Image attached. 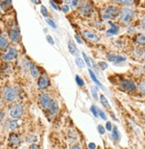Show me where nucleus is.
Returning <instances> with one entry per match:
<instances>
[{"instance_id":"49530a36","label":"nucleus","mask_w":145,"mask_h":149,"mask_svg":"<svg viewBox=\"0 0 145 149\" xmlns=\"http://www.w3.org/2000/svg\"><path fill=\"white\" fill-rule=\"evenodd\" d=\"M88 147H89V149H95L96 148V146H95V143H89Z\"/></svg>"},{"instance_id":"5701e85b","label":"nucleus","mask_w":145,"mask_h":149,"mask_svg":"<svg viewBox=\"0 0 145 149\" xmlns=\"http://www.w3.org/2000/svg\"><path fill=\"white\" fill-rule=\"evenodd\" d=\"M0 6L5 10L12 6V0H0Z\"/></svg>"},{"instance_id":"3c124183","label":"nucleus","mask_w":145,"mask_h":149,"mask_svg":"<svg viewBox=\"0 0 145 149\" xmlns=\"http://www.w3.org/2000/svg\"><path fill=\"white\" fill-rule=\"evenodd\" d=\"M70 149H81V148H80V146H79L75 145V146H71V148H70Z\"/></svg>"},{"instance_id":"7ed1b4c3","label":"nucleus","mask_w":145,"mask_h":149,"mask_svg":"<svg viewBox=\"0 0 145 149\" xmlns=\"http://www.w3.org/2000/svg\"><path fill=\"white\" fill-rule=\"evenodd\" d=\"M101 13L103 20H113L119 15V11L114 6H108L102 9Z\"/></svg>"},{"instance_id":"8fccbe9b","label":"nucleus","mask_w":145,"mask_h":149,"mask_svg":"<svg viewBox=\"0 0 145 149\" xmlns=\"http://www.w3.org/2000/svg\"><path fill=\"white\" fill-rule=\"evenodd\" d=\"M72 1H73V0H64L65 4H66V5H68V6H70V5H71V3H72Z\"/></svg>"},{"instance_id":"f8f14e48","label":"nucleus","mask_w":145,"mask_h":149,"mask_svg":"<svg viewBox=\"0 0 145 149\" xmlns=\"http://www.w3.org/2000/svg\"><path fill=\"white\" fill-rule=\"evenodd\" d=\"M49 78L46 76V74H42L39 77V81H38V87L40 90H46L48 86H49Z\"/></svg>"},{"instance_id":"c85d7f7f","label":"nucleus","mask_w":145,"mask_h":149,"mask_svg":"<svg viewBox=\"0 0 145 149\" xmlns=\"http://www.w3.org/2000/svg\"><path fill=\"white\" fill-rule=\"evenodd\" d=\"M82 54H83V58H84L85 63L89 68H91V67H92V64H91V61H90V59L88 58V56H87L85 52H83Z\"/></svg>"},{"instance_id":"412c9836","label":"nucleus","mask_w":145,"mask_h":149,"mask_svg":"<svg viewBox=\"0 0 145 149\" xmlns=\"http://www.w3.org/2000/svg\"><path fill=\"white\" fill-rule=\"evenodd\" d=\"M135 42L140 45H145V35L144 34H138L135 37Z\"/></svg>"},{"instance_id":"a878e982","label":"nucleus","mask_w":145,"mask_h":149,"mask_svg":"<svg viewBox=\"0 0 145 149\" xmlns=\"http://www.w3.org/2000/svg\"><path fill=\"white\" fill-rule=\"evenodd\" d=\"M138 90L141 94H145V81H141L138 84Z\"/></svg>"},{"instance_id":"72a5a7b5","label":"nucleus","mask_w":145,"mask_h":149,"mask_svg":"<svg viewBox=\"0 0 145 149\" xmlns=\"http://www.w3.org/2000/svg\"><path fill=\"white\" fill-rule=\"evenodd\" d=\"M98 116H100V117H101L102 120H104V121L107 120V116H106L105 113H104V112H103L102 110H101V109H99V108H98Z\"/></svg>"},{"instance_id":"9d476101","label":"nucleus","mask_w":145,"mask_h":149,"mask_svg":"<svg viewBox=\"0 0 145 149\" xmlns=\"http://www.w3.org/2000/svg\"><path fill=\"white\" fill-rule=\"evenodd\" d=\"M83 36L85 37V38L90 41V42H93V43H97L100 41V37L98 35H96L95 33H94L93 31H89V30H85L82 32Z\"/></svg>"},{"instance_id":"c756f323","label":"nucleus","mask_w":145,"mask_h":149,"mask_svg":"<svg viewBox=\"0 0 145 149\" xmlns=\"http://www.w3.org/2000/svg\"><path fill=\"white\" fill-rule=\"evenodd\" d=\"M38 140H39L38 136H33V135L29 136V137L28 138V139H27V141L29 142V143H31V144H35Z\"/></svg>"},{"instance_id":"bb28decb","label":"nucleus","mask_w":145,"mask_h":149,"mask_svg":"<svg viewBox=\"0 0 145 149\" xmlns=\"http://www.w3.org/2000/svg\"><path fill=\"white\" fill-rule=\"evenodd\" d=\"M45 21H46V22L49 25V26H51L53 29H56L57 28V26H56V23L54 22L52 19H49V18H46L45 19Z\"/></svg>"},{"instance_id":"f257e3e1","label":"nucleus","mask_w":145,"mask_h":149,"mask_svg":"<svg viewBox=\"0 0 145 149\" xmlns=\"http://www.w3.org/2000/svg\"><path fill=\"white\" fill-rule=\"evenodd\" d=\"M39 103L41 107L48 112L49 116H55L58 111V105L54 102L48 94L46 93H41L39 95Z\"/></svg>"},{"instance_id":"e433bc0d","label":"nucleus","mask_w":145,"mask_h":149,"mask_svg":"<svg viewBox=\"0 0 145 149\" xmlns=\"http://www.w3.org/2000/svg\"><path fill=\"white\" fill-rule=\"evenodd\" d=\"M78 6H79V1H78V0H73L72 3H71V5H70L72 9H76Z\"/></svg>"},{"instance_id":"f3484780","label":"nucleus","mask_w":145,"mask_h":149,"mask_svg":"<svg viewBox=\"0 0 145 149\" xmlns=\"http://www.w3.org/2000/svg\"><path fill=\"white\" fill-rule=\"evenodd\" d=\"M6 128H7L8 130H15V129L18 128V122H17V120H15V119L8 120V121L6 122Z\"/></svg>"},{"instance_id":"393cba45","label":"nucleus","mask_w":145,"mask_h":149,"mask_svg":"<svg viewBox=\"0 0 145 149\" xmlns=\"http://www.w3.org/2000/svg\"><path fill=\"white\" fill-rule=\"evenodd\" d=\"M101 103L102 104V106H103L104 107H106V108H108V109H111V108L110 103H109L108 100L106 99V97H105L104 95H101Z\"/></svg>"},{"instance_id":"2f4dec72","label":"nucleus","mask_w":145,"mask_h":149,"mask_svg":"<svg viewBox=\"0 0 145 149\" xmlns=\"http://www.w3.org/2000/svg\"><path fill=\"white\" fill-rule=\"evenodd\" d=\"M40 13H42V15L46 18H47L48 16V11H47V8L45 6H42L41 8H40Z\"/></svg>"},{"instance_id":"6ab92c4d","label":"nucleus","mask_w":145,"mask_h":149,"mask_svg":"<svg viewBox=\"0 0 145 149\" xmlns=\"http://www.w3.org/2000/svg\"><path fill=\"white\" fill-rule=\"evenodd\" d=\"M68 48H69V52L72 54V55H78V50L77 49V47L75 46V45L72 43L71 41H69L68 43Z\"/></svg>"},{"instance_id":"4be33fe9","label":"nucleus","mask_w":145,"mask_h":149,"mask_svg":"<svg viewBox=\"0 0 145 149\" xmlns=\"http://www.w3.org/2000/svg\"><path fill=\"white\" fill-rule=\"evenodd\" d=\"M114 1L118 4H120V5H124V6H130L134 4V0H114Z\"/></svg>"},{"instance_id":"0eeeda50","label":"nucleus","mask_w":145,"mask_h":149,"mask_svg":"<svg viewBox=\"0 0 145 149\" xmlns=\"http://www.w3.org/2000/svg\"><path fill=\"white\" fill-rule=\"evenodd\" d=\"M18 57V51L14 47H9L7 52L2 55V59L5 61H11Z\"/></svg>"},{"instance_id":"c03bdc74","label":"nucleus","mask_w":145,"mask_h":149,"mask_svg":"<svg viewBox=\"0 0 145 149\" xmlns=\"http://www.w3.org/2000/svg\"><path fill=\"white\" fill-rule=\"evenodd\" d=\"M75 39L77 40V42H78L79 45H82V44H83V41L81 40V38H80V37H79L78 35H75Z\"/></svg>"},{"instance_id":"a18cd8bd","label":"nucleus","mask_w":145,"mask_h":149,"mask_svg":"<svg viewBox=\"0 0 145 149\" xmlns=\"http://www.w3.org/2000/svg\"><path fill=\"white\" fill-rule=\"evenodd\" d=\"M141 28L142 29L145 31V16L141 19Z\"/></svg>"},{"instance_id":"f704fd0d","label":"nucleus","mask_w":145,"mask_h":149,"mask_svg":"<svg viewBox=\"0 0 145 149\" xmlns=\"http://www.w3.org/2000/svg\"><path fill=\"white\" fill-rule=\"evenodd\" d=\"M90 110H91V112L94 114V116L95 117H98V108L95 106H92L91 108H90Z\"/></svg>"},{"instance_id":"dca6fc26","label":"nucleus","mask_w":145,"mask_h":149,"mask_svg":"<svg viewBox=\"0 0 145 149\" xmlns=\"http://www.w3.org/2000/svg\"><path fill=\"white\" fill-rule=\"evenodd\" d=\"M29 72L31 74V77L33 78H38L39 77V68L36 66L35 64H31L30 66V68H29Z\"/></svg>"},{"instance_id":"de8ad7c7","label":"nucleus","mask_w":145,"mask_h":149,"mask_svg":"<svg viewBox=\"0 0 145 149\" xmlns=\"http://www.w3.org/2000/svg\"><path fill=\"white\" fill-rule=\"evenodd\" d=\"M29 149H39V147L37 145H36V144H31L29 146Z\"/></svg>"},{"instance_id":"4d7b16f0","label":"nucleus","mask_w":145,"mask_h":149,"mask_svg":"<svg viewBox=\"0 0 145 149\" xmlns=\"http://www.w3.org/2000/svg\"></svg>"},{"instance_id":"09e8293b","label":"nucleus","mask_w":145,"mask_h":149,"mask_svg":"<svg viewBox=\"0 0 145 149\" xmlns=\"http://www.w3.org/2000/svg\"><path fill=\"white\" fill-rule=\"evenodd\" d=\"M30 1L35 5H40L41 4V0H30Z\"/></svg>"},{"instance_id":"37998d69","label":"nucleus","mask_w":145,"mask_h":149,"mask_svg":"<svg viewBox=\"0 0 145 149\" xmlns=\"http://www.w3.org/2000/svg\"><path fill=\"white\" fill-rule=\"evenodd\" d=\"M4 118H5V113L2 110H0V123L3 122Z\"/></svg>"},{"instance_id":"c9c22d12","label":"nucleus","mask_w":145,"mask_h":149,"mask_svg":"<svg viewBox=\"0 0 145 149\" xmlns=\"http://www.w3.org/2000/svg\"><path fill=\"white\" fill-rule=\"evenodd\" d=\"M98 66H99V68H100L102 70H105V69L108 68L107 63H106V62H104V61H100V62L98 63Z\"/></svg>"},{"instance_id":"a19ab883","label":"nucleus","mask_w":145,"mask_h":149,"mask_svg":"<svg viewBox=\"0 0 145 149\" xmlns=\"http://www.w3.org/2000/svg\"><path fill=\"white\" fill-rule=\"evenodd\" d=\"M50 3V5H51V6L53 8V9H55L56 11H58L59 10V8H58V6H57V5L55 4V3H54L53 1H52V0H51V1L49 2Z\"/></svg>"},{"instance_id":"1a4fd4ad","label":"nucleus","mask_w":145,"mask_h":149,"mask_svg":"<svg viewBox=\"0 0 145 149\" xmlns=\"http://www.w3.org/2000/svg\"><path fill=\"white\" fill-rule=\"evenodd\" d=\"M106 58H107V60L109 61H111V63H113L115 65L125 62L126 61V59L125 57H123V56L117 55V54H114V53H108L106 55Z\"/></svg>"},{"instance_id":"79ce46f5","label":"nucleus","mask_w":145,"mask_h":149,"mask_svg":"<svg viewBox=\"0 0 145 149\" xmlns=\"http://www.w3.org/2000/svg\"><path fill=\"white\" fill-rule=\"evenodd\" d=\"M106 128H107V130H109V132H111V130H112V125H111V123L108 122V123H107V124H106Z\"/></svg>"},{"instance_id":"ddd939ff","label":"nucleus","mask_w":145,"mask_h":149,"mask_svg":"<svg viewBox=\"0 0 145 149\" xmlns=\"http://www.w3.org/2000/svg\"><path fill=\"white\" fill-rule=\"evenodd\" d=\"M8 45H9V42L6 36H5L4 34H0V50L5 51L8 49Z\"/></svg>"},{"instance_id":"5fc2aeb1","label":"nucleus","mask_w":145,"mask_h":149,"mask_svg":"<svg viewBox=\"0 0 145 149\" xmlns=\"http://www.w3.org/2000/svg\"><path fill=\"white\" fill-rule=\"evenodd\" d=\"M1 13H2V11H1V8H0V16H1Z\"/></svg>"},{"instance_id":"cd10ccee","label":"nucleus","mask_w":145,"mask_h":149,"mask_svg":"<svg viewBox=\"0 0 145 149\" xmlns=\"http://www.w3.org/2000/svg\"><path fill=\"white\" fill-rule=\"evenodd\" d=\"M75 62H76V65L78 68H83L85 67V61L82 59H80V58H77L76 61H75Z\"/></svg>"},{"instance_id":"7c9ffc66","label":"nucleus","mask_w":145,"mask_h":149,"mask_svg":"<svg viewBox=\"0 0 145 149\" xmlns=\"http://www.w3.org/2000/svg\"><path fill=\"white\" fill-rule=\"evenodd\" d=\"M91 92H92V95L94 97V99L95 100H98V93H97V89L96 87H91Z\"/></svg>"},{"instance_id":"864d4df0","label":"nucleus","mask_w":145,"mask_h":149,"mask_svg":"<svg viewBox=\"0 0 145 149\" xmlns=\"http://www.w3.org/2000/svg\"><path fill=\"white\" fill-rule=\"evenodd\" d=\"M142 61H145V52L143 53V55H142Z\"/></svg>"},{"instance_id":"ea45409f","label":"nucleus","mask_w":145,"mask_h":149,"mask_svg":"<svg viewBox=\"0 0 145 149\" xmlns=\"http://www.w3.org/2000/svg\"><path fill=\"white\" fill-rule=\"evenodd\" d=\"M46 40H47V42H48L50 45H54V41L53 40V37H52L51 36H46Z\"/></svg>"},{"instance_id":"6e6552de","label":"nucleus","mask_w":145,"mask_h":149,"mask_svg":"<svg viewBox=\"0 0 145 149\" xmlns=\"http://www.w3.org/2000/svg\"><path fill=\"white\" fill-rule=\"evenodd\" d=\"M9 36H10V38L13 42H14V43L19 42L21 39V32H20L19 28L14 24L12 25L11 29H10Z\"/></svg>"},{"instance_id":"39448f33","label":"nucleus","mask_w":145,"mask_h":149,"mask_svg":"<svg viewBox=\"0 0 145 149\" xmlns=\"http://www.w3.org/2000/svg\"><path fill=\"white\" fill-rule=\"evenodd\" d=\"M79 12L80 13L85 16V17H89L91 16L92 13H94V8L92 6V5L88 3V2H82L81 4H79Z\"/></svg>"},{"instance_id":"6e6d98bb","label":"nucleus","mask_w":145,"mask_h":149,"mask_svg":"<svg viewBox=\"0 0 145 149\" xmlns=\"http://www.w3.org/2000/svg\"><path fill=\"white\" fill-rule=\"evenodd\" d=\"M7 149H10V148H7Z\"/></svg>"},{"instance_id":"4468645a","label":"nucleus","mask_w":145,"mask_h":149,"mask_svg":"<svg viewBox=\"0 0 145 149\" xmlns=\"http://www.w3.org/2000/svg\"><path fill=\"white\" fill-rule=\"evenodd\" d=\"M109 24L111 25V29L107 30V32H106L107 36H111L117 35V34L118 33V30H119L118 26H117L115 23H113V22H109Z\"/></svg>"},{"instance_id":"423d86ee","label":"nucleus","mask_w":145,"mask_h":149,"mask_svg":"<svg viewBox=\"0 0 145 149\" xmlns=\"http://www.w3.org/2000/svg\"><path fill=\"white\" fill-rule=\"evenodd\" d=\"M24 111V107L22 104H15L12 107L11 110H10V116L13 119H18L20 118Z\"/></svg>"},{"instance_id":"58836bf2","label":"nucleus","mask_w":145,"mask_h":149,"mask_svg":"<svg viewBox=\"0 0 145 149\" xmlns=\"http://www.w3.org/2000/svg\"><path fill=\"white\" fill-rule=\"evenodd\" d=\"M97 129H98V132H99L100 134L103 135L105 133V129H104V127L102 125H98V128Z\"/></svg>"},{"instance_id":"aec40b11","label":"nucleus","mask_w":145,"mask_h":149,"mask_svg":"<svg viewBox=\"0 0 145 149\" xmlns=\"http://www.w3.org/2000/svg\"><path fill=\"white\" fill-rule=\"evenodd\" d=\"M89 74H90V77H91V79L93 80V82H94L96 85H98L99 87H101V88H102V89H103L102 84H101V82H99V80H98L97 77L95 76V74L91 69H89Z\"/></svg>"},{"instance_id":"473e14b6","label":"nucleus","mask_w":145,"mask_h":149,"mask_svg":"<svg viewBox=\"0 0 145 149\" xmlns=\"http://www.w3.org/2000/svg\"><path fill=\"white\" fill-rule=\"evenodd\" d=\"M76 82H77V84L79 85V86H84L85 85V83H84V80L79 77V76H76Z\"/></svg>"},{"instance_id":"603ef678","label":"nucleus","mask_w":145,"mask_h":149,"mask_svg":"<svg viewBox=\"0 0 145 149\" xmlns=\"http://www.w3.org/2000/svg\"><path fill=\"white\" fill-rule=\"evenodd\" d=\"M134 30H135V29H134V28H132V27H131V28L129 29V30H128V31H129V33H134Z\"/></svg>"},{"instance_id":"20e7f679","label":"nucleus","mask_w":145,"mask_h":149,"mask_svg":"<svg viewBox=\"0 0 145 149\" xmlns=\"http://www.w3.org/2000/svg\"><path fill=\"white\" fill-rule=\"evenodd\" d=\"M19 97V90L15 87L6 86L3 90V98L9 102L14 101Z\"/></svg>"},{"instance_id":"a211bd4d","label":"nucleus","mask_w":145,"mask_h":149,"mask_svg":"<svg viewBox=\"0 0 145 149\" xmlns=\"http://www.w3.org/2000/svg\"><path fill=\"white\" fill-rule=\"evenodd\" d=\"M31 64L32 63L28 59H26V58L22 59V69H23V71L25 73H27V72L29 71V68H30Z\"/></svg>"},{"instance_id":"b1692460","label":"nucleus","mask_w":145,"mask_h":149,"mask_svg":"<svg viewBox=\"0 0 145 149\" xmlns=\"http://www.w3.org/2000/svg\"><path fill=\"white\" fill-rule=\"evenodd\" d=\"M112 130V138L115 141H118L119 139H120V134H119V132L117 127H113V129L111 130Z\"/></svg>"},{"instance_id":"4c0bfd02","label":"nucleus","mask_w":145,"mask_h":149,"mask_svg":"<svg viewBox=\"0 0 145 149\" xmlns=\"http://www.w3.org/2000/svg\"><path fill=\"white\" fill-rule=\"evenodd\" d=\"M69 9H70V7H69V6H68V5H63V6H62V7H61V10H62L64 13H69Z\"/></svg>"},{"instance_id":"2eb2a0df","label":"nucleus","mask_w":145,"mask_h":149,"mask_svg":"<svg viewBox=\"0 0 145 149\" xmlns=\"http://www.w3.org/2000/svg\"><path fill=\"white\" fill-rule=\"evenodd\" d=\"M9 141L13 146H18L21 143V138L16 133H11L9 136Z\"/></svg>"},{"instance_id":"9b49d317","label":"nucleus","mask_w":145,"mask_h":149,"mask_svg":"<svg viewBox=\"0 0 145 149\" xmlns=\"http://www.w3.org/2000/svg\"><path fill=\"white\" fill-rule=\"evenodd\" d=\"M120 86L122 89L125 91H134L136 90V85L134 83L129 80H123L120 82Z\"/></svg>"},{"instance_id":"f03ea898","label":"nucleus","mask_w":145,"mask_h":149,"mask_svg":"<svg viewBox=\"0 0 145 149\" xmlns=\"http://www.w3.org/2000/svg\"><path fill=\"white\" fill-rule=\"evenodd\" d=\"M135 17V12L127 7H124L119 13V22L125 25L130 24Z\"/></svg>"}]
</instances>
